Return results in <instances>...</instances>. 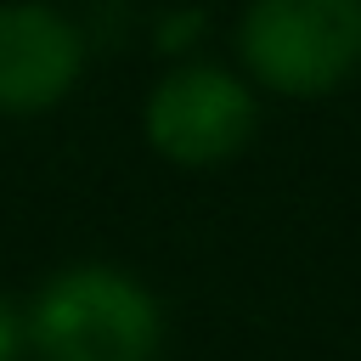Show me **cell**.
<instances>
[{
  "instance_id": "6da1fadb",
  "label": "cell",
  "mask_w": 361,
  "mask_h": 361,
  "mask_svg": "<svg viewBox=\"0 0 361 361\" xmlns=\"http://www.w3.org/2000/svg\"><path fill=\"white\" fill-rule=\"evenodd\" d=\"M34 361H158L164 305L124 265H62L23 310Z\"/></svg>"
},
{
  "instance_id": "277c9868",
  "label": "cell",
  "mask_w": 361,
  "mask_h": 361,
  "mask_svg": "<svg viewBox=\"0 0 361 361\" xmlns=\"http://www.w3.org/2000/svg\"><path fill=\"white\" fill-rule=\"evenodd\" d=\"M85 73V34L45 0H0V118H34L68 102Z\"/></svg>"
},
{
  "instance_id": "8992f818",
  "label": "cell",
  "mask_w": 361,
  "mask_h": 361,
  "mask_svg": "<svg viewBox=\"0 0 361 361\" xmlns=\"http://www.w3.org/2000/svg\"><path fill=\"white\" fill-rule=\"evenodd\" d=\"M169 23H175V28H164V34H158V45H164V51H175L180 39H192V34H197V23H203V11H180V17H169Z\"/></svg>"
},
{
  "instance_id": "5b68a950",
  "label": "cell",
  "mask_w": 361,
  "mask_h": 361,
  "mask_svg": "<svg viewBox=\"0 0 361 361\" xmlns=\"http://www.w3.org/2000/svg\"><path fill=\"white\" fill-rule=\"evenodd\" d=\"M28 355V333H23V310L11 305V293H0V361H23Z\"/></svg>"
},
{
  "instance_id": "7a4b0ae2",
  "label": "cell",
  "mask_w": 361,
  "mask_h": 361,
  "mask_svg": "<svg viewBox=\"0 0 361 361\" xmlns=\"http://www.w3.org/2000/svg\"><path fill=\"white\" fill-rule=\"evenodd\" d=\"M237 56L276 96H327L361 73V0H248Z\"/></svg>"
},
{
  "instance_id": "3957f363",
  "label": "cell",
  "mask_w": 361,
  "mask_h": 361,
  "mask_svg": "<svg viewBox=\"0 0 361 361\" xmlns=\"http://www.w3.org/2000/svg\"><path fill=\"white\" fill-rule=\"evenodd\" d=\"M259 130V102L237 68L220 62H180L169 68L141 107V135L158 158L180 169H220L231 164Z\"/></svg>"
}]
</instances>
